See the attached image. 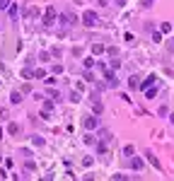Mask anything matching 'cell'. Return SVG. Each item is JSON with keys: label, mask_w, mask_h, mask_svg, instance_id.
Wrapping results in <instances>:
<instances>
[{"label": "cell", "mask_w": 174, "mask_h": 181, "mask_svg": "<svg viewBox=\"0 0 174 181\" xmlns=\"http://www.w3.org/2000/svg\"><path fill=\"white\" fill-rule=\"evenodd\" d=\"M97 12H94V10H85L82 12V24L85 27H94V24H97Z\"/></svg>", "instance_id": "cell-1"}, {"label": "cell", "mask_w": 174, "mask_h": 181, "mask_svg": "<svg viewBox=\"0 0 174 181\" xmlns=\"http://www.w3.org/2000/svg\"><path fill=\"white\" fill-rule=\"evenodd\" d=\"M104 85H107V87H116V85H119L114 70H104Z\"/></svg>", "instance_id": "cell-2"}, {"label": "cell", "mask_w": 174, "mask_h": 181, "mask_svg": "<svg viewBox=\"0 0 174 181\" xmlns=\"http://www.w3.org/2000/svg\"><path fill=\"white\" fill-rule=\"evenodd\" d=\"M82 126H85V130H94V128L99 126V121H97L94 116H85L82 118Z\"/></svg>", "instance_id": "cell-3"}, {"label": "cell", "mask_w": 174, "mask_h": 181, "mask_svg": "<svg viewBox=\"0 0 174 181\" xmlns=\"http://www.w3.org/2000/svg\"><path fill=\"white\" fill-rule=\"evenodd\" d=\"M53 19H56V10L48 7V10L44 12V27H51V24H53Z\"/></svg>", "instance_id": "cell-4"}, {"label": "cell", "mask_w": 174, "mask_h": 181, "mask_svg": "<svg viewBox=\"0 0 174 181\" xmlns=\"http://www.w3.org/2000/svg\"><path fill=\"white\" fill-rule=\"evenodd\" d=\"M155 82H157V77H155V75H147L145 80L140 82V90H147V87H152V85H155Z\"/></svg>", "instance_id": "cell-5"}, {"label": "cell", "mask_w": 174, "mask_h": 181, "mask_svg": "<svg viewBox=\"0 0 174 181\" xmlns=\"http://www.w3.org/2000/svg\"><path fill=\"white\" fill-rule=\"evenodd\" d=\"M145 157H147V162L152 164V167H155V169H162V164H160V159H157V157H155V154H152V152H147Z\"/></svg>", "instance_id": "cell-6"}, {"label": "cell", "mask_w": 174, "mask_h": 181, "mask_svg": "<svg viewBox=\"0 0 174 181\" xmlns=\"http://www.w3.org/2000/svg\"><path fill=\"white\" fill-rule=\"evenodd\" d=\"M143 164H145V162H143L140 157H133V159H131V169H136V172H138V169H143Z\"/></svg>", "instance_id": "cell-7"}, {"label": "cell", "mask_w": 174, "mask_h": 181, "mask_svg": "<svg viewBox=\"0 0 174 181\" xmlns=\"http://www.w3.org/2000/svg\"><path fill=\"white\" fill-rule=\"evenodd\" d=\"M7 133L10 135H19V123H7Z\"/></svg>", "instance_id": "cell-8"}, {"label": "cell", "mask_w": 174, "mask_h": 181, "mask_svg": "<svg viewBox=\"0 0 174 181\" xmlns=\"http://www.w3.org/2000/svg\"><path fill=\"white\" fill-rule=\"evenodd\" d=\"M92 53H94V56H102V53H107V48H104L102 44H94V46H92Z\"/></svg>", "instance_id": "cell-9"}, {"label": "cell", "mask_w": 174, "mask_h": 181, "mask_svg": "<svg viewBox=\"0 0 174 181\" xmlns=\"http://www.w3.org/2000/svg\"><path fill=\"white\" fill-rule=\"evenodd\" d=\"M143 92H145V99H155V97H157L155 87H147V90H143Z\"/></svg>", "instance_id": "cell-10"}, {"label": "cell", "mask_w": 174, "mask_h": 181, "mask_svg": "<svg viewBox=\"0 0 174 181\" xmlns=\"http://www.w3.org/2000/svg\"><path fill=\"white\" fill-rule=\"evenodd\" d=\"M133 152H136L133 145H126V147H123V154H126V157H133Z\"/></svg>", "instance_id": "cell-11"}, {"label": "cell", "mask_w": 174, "mask_h": 181, "mask_svg": "<svg viewBox=\"0 0 174 181\" xmlns=\"http://www.w3.org/2000/svg\"><path fill=\"white\" fill-rule=\"evenodd\" d=\"M160 32H162V34H169V32H172V24H169V22H162Z\"/></svg>", "instance_id": "cell-12"}, {"label": "cell", "mask_w": 174, "mask_h": 181, "mask_svg": "<svg viewBox=\"0 0 174 181\" xmlns=\"http://www.w3.org/2000/svg\"><path fill=\"white\" fill-rule=\"evenodd\" d=\"M7 15H10L12 19L17 17V5H10V7H7Z\"/></svg>", "instance_id": "cell-13"}, {"label": "cell", "mask_w": 174, "mask_h": 181, "mask_svg": "<svg viewBox=\"0 0 174 181\" xmlns=\"http://www.w3.org/2000/svg\"><path fill=\"white\" fill-rule=\"evenodd\" d=\"M51 72H53V75H61V72H63V65H51Z\"/></svg>", "instance_id": "cell-14"}, {"label": "cell", "mask_w": 174, "mask_h": 181, "mask_svg": "<svg viewBox=\"0 0 174 181\" xmlns=\"http://www.w3.org/2000/svg\"><path fill=\"white\" fill-rule=\"evenodd\" d=\"M19 101H22V92H15L12 94V104H19Z\"/></svg>", "instance_id": "cell-15"}, {"label": "cell", "mask_w": 174, "mask_h": 181, "mask_svg": "<svg viewBox=\"0 0 174 181\" xmlns=\"http://www.w3.org/2000/svg\"><path fill=\"white\" fill-rule=\"evenodd\" d=\"M104 111V106H102L99 101H97V97H94V114H102Z\"/></svg>", "instance_id": "cell-16"}, {"label": "cell", "mask_w": 174, "mask_h": 181, "mask_svg": "<svg viewBox=\"0 0 174 181\" xmlns=\"http://www.w3.org/2000/svg\"><path fill=\"white\" fill-rule=\"evenodd\" d=\"M82 65L87 68V70H90V68H94V61H92V58H85V61H82Z\"/></svg>", "instance_id": "cell-17"}, {"label": "cell", "mask_w": 174, "mask_h": 181, "mask_svg": "<svg viewBox=\"0 0 174 181\" xmlns=\"http://www.w3.org/2000/svg\"><path fill=\"white\" fill-rule=\"evenodd\" d=\"M34 77H41V80H44V77H46V70H44V68H39V70H34Z\"/></svg>", "instance_id": "cell-18"}, {"label": "cell", "mask_w": 174, "mask_h": 181, "mask_svg": "<svg viewBox=\"0 0 174 181\" xmlns=\"http://www.w3.org/2000/svg\"><path fill=\"white\" fill-rule=\"evenodd\" d=\"M152 41H155V44H160V41H162V32H155V34H152Z\"/></svg>", "instance_id": "cell-19"}, {"label": "cell", "mask_w": 174, "mask_h": 181, "mask_svg": "<svg viewBox=\"0 0 174 181\" xmlns=\"http://www.w3.org/2000/svg\"><path fill=\"white\" fill-rule=\"evenodd\" d=\"M70 101H75V104H77V101H80V92H73V94H70Z\"/></svg>", "instance_id": "cell-20"}, {"label": "cell", "mask_w": 174, "mask_h": 181, "mask_svg": "<svg viewBox=\"0 0 174 181\" xmlns=\"http://www.w3.org/2000/svg\"><path fill=\"white\" fill-rule=\"evenodd\" d=\"M97 152H99V154H104V152H107V145H104V143H99V145H97Z\"/></svg>", "instance_id": "cell-21"}, {"label": "cell", "mask_w": 174, "mask_h": 181, "mask_svg": "<svg viewBox=\"0 0 174 181\" xmlns=\"http://www.w3.org/2000/svg\"><path fill=\"white\" fill-rule=\"evenodd\" d=\"M128 85H131V87H140V82H138V77H131V80H128Z\"/></svg>", "instance_id": "cell-22"}, {"label": "cell", "mask_w": 174, "mask_h": 181, "mask_svg": "<svg viewBox=\"0 0 174 181\" xmlns=\"http://www.w3.org/2000/svg\"><path fill=\"white\" fill-rule=\"evenodd\" d=\"M119 65H121V61H119V58H114V61H111V70H116Z\"/></svg>", "instance_id": "cell-23"}, {"label": "cell", "mask_w": 174, "mask_h": 181, "mask_svg": "<svg viewBox=\"0 0 174 181\" xmlns=\"http://www.w3.org/2000/svg\"><path fill=\"white\" fill-rule=\"evenodd\" d=\"M85 145H94V138H92V135H85Z\"/></svg>", "instance_id": "cell-24"}, {"label": "cell", "mask_w": 174, "mask_h": 181, "mask_svg": "<svg viewBox=\"0 0 174 181\" xmlns=\"http://www.w3.org/2000/svg\"><path fill=\"white\" fill-rule=\"evenodd\" d=\"M152 2H155V0H143L140 5H143V7H152Z\"/></svg>", "instance_id": "cell-25"}, {"label": "cell", "mask_w": 174, "mask_h": 181, "mask_svg": "<svg viewBox=\"0 0 174 181\" xmlns=\"http://www.w3.org/2000/svg\"><path fill=\"white\" fill-rule=\"evenodd\" d=\"M5 7H10V0H0V10H5Z\"/></svg>", "instance_id": "cell-26"}, {"label": "cell", "mask_w": 174, "mask_h": 181, "mask_svg": "<svg viewBox=\"0 0 174 181\" xmlns=\"http://www.w3.org/2000/svg\"><path fill=\"white\" fill-rule=\"evenodd\" d=\"M169 46H172V48H174V36H172V44H169Z\"/></svg>", "instance_id": "cell-27"}, {"label": "cell", "mask_w": 174, "mask_h": 181, "mask_svg": "<svg viewBox=\"0 0 174 181\" xmlns=\"http://www.w3.org/2000/svg\"><path fill=\"white\" fill-rule=\"evenodd\" d=\"M169 116H172V123H174V114H169Z\"/></svg>", "instance_id": "cell-28"}]
</instances>
